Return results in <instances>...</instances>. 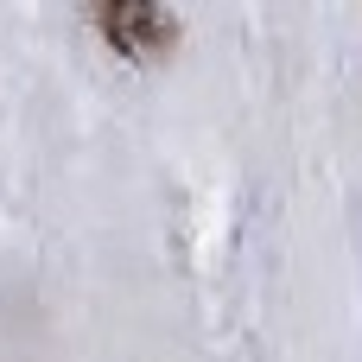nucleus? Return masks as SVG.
<instances>
[{
	"label": "nucleus",
	"mask_w": 362,
	"mask_h": 362,
	"mask_svg": "<svg viewBox=\"0 0 362 362\" xmlns=\"http://www.w3.org/2000/svg\"><path fill=\"white\" fill-rule=\"evenodd\" d=\"M95 32L127 64H159L178 45V13L172 6H146V0H115V6H95Z\"/></svg>",
	"instance_id": "obj_1"
}]
</instances>
